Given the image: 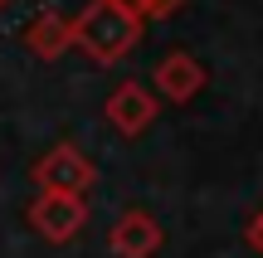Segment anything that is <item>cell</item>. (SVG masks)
Listing matches in <instances>:
<instances>
[{
	"instance_id": "1",
	"label": "cell",
	"mask_w": 263,
	"mask_h": 258,
	"mask_svg": "<svg viewBox=\"0 0 263 258\" xmlns=\"http://www.w3.org/2000/svg\"><path fill=\"white\" fill-rule=\"evenodd\" d=\"M137 44H141V15L127 0H88L73 15V49L103 68L122 64Z\"/></svg>"
},
{
	"instance_id": "2",
	"label": "cell",
	"mask_w": 263,
	"mask_h": 258,
	"mask_svg": "<svg viewBox=\"0 0 263 258\" xmlns=\"http://www.w3.org/2000/svg\"><path fill=\"white\" fill-rule=\"evenodd\" d=\"M29 181H34L39 190H49V195H78V200H83V195L93 190V181H98V166L88 161L73 142H59L34 161Z\"/></svg>"
},
{
	"instance_id": "3",
	"label": "cell",
	"mask_w": 263,
	"mask_h": 258,
	"mask_svg": "<svg viewBox=\"0 0 263 258\" xmlns=\"http://www.w3.org/2000/svg\"><path fill=\"white\" fill-rule=\"evenodd\" d=\"M29 229L39 234V239L49 244H68L78 229L88 224V200H78V195H49L39 190L34 200H29Z\"/></svg>"
},
{
	"instance_id": "4",
	"label": "cell",
	"mask_w": 263,
	"mask_h": 258,
	"mask_svg": "<svg viewBox=\"0 0 263 258\" xmlns=\"http://www.w3.org/2000/svg\"><path fill=\"white\" fill-rule=\"evenodd\" d=\"M107 122L117 127L122 136H141L151 122H156V112H161V97L151 93L146 83H137V78H127V83H117L112 88V97H107Z\"/></svg>"
},
{
	"instance_id": "5",
	"label": "cell",
	"mask_w": 263,
	"mask_h": 258,
	"mask_svg": "<svg viewBox=\"0 0 263 258\" xmlns=\"http://www.w3.org/2000/svg\"><path fill=\"white\" fill-rule=\"evenodd\" d=\"M200 88H205V68H200V58L190 49H171L151 73V93L166 97V103H190Z\"/></svg>"
},
{
	"instance_id": "6",
	"label": "cell",
	"mask_w": 263,
	"mask_h": 258,
	"mask_svg": "<svg viewBox=\"0 0 263 258\" xmlns=\"http://www.w3.org/2000/svg\"><path fill=\"white\" fill-rule=\"evenodd\" d=\"M107 249L112 258H156L161 249V224L151 210H122L117 224L107 229Z\"/></svg>"
},
{
	"instance_id": "7",
	"label": "cell",
	"mask_w": 263,
	"mask_h": 258,
	"mask_svg": "<svg viewBox=\"0 0 263 258\" xmlns=\"http://www.w3.org/2000/svg\"><path fill=\"white\" fill-rule=\"evenodd\" d=\"M25 49L34 58H44V64L64 58L68 49H73V19L59 15V10H39V15L25 25Z\"/></svg>"
},
{
	"instance_id": "8",
	"label": "cell",
	"mask_w": 263,
	"mask_h": 258,
	"mask_svg": "<svg viewBox=\"0 0 263 258\" xmlns=\"http://www.w3.org/2000/svg\"><path fill=\"white\" fill-rule=\"evenodd\" d=\"M137 15H156V10H171V5H180V0H127Z\"/></svg>"
},
{
	"instance_id": "9",
	"label": "cell",
	"mask_w": 263,
	"mask_h": 258,
	"mask_svg": "<svg viewBox=\"0 0 263 258\" xmlns=\"http://www.w3.org/2000/svg\"><path fill=\"white\" fill-rule=\"evenodd\" d=\"M249 244L263 253V205H258V214H254V220H249Z\"/></svg>"
},
{
	"instance_id": "10",
	"label": "cell",
	"mask_w": 263,
	"mask_h": 258,
	"mask_svg": "<svg viewBox=\"0 0 263 258\" xmlns=\"http://www.w3.org/2000/svg\"><path fill=\"white\" fill-rule=\"evenodd\" d=\"M5 5H15V0H0V10H5Z\"/></svg>"
}]
</instances>
